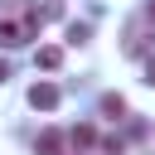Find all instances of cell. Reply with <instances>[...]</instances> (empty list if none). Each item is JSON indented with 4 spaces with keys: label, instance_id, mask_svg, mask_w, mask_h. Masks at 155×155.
Wrapping results in <instances>:
<instances>
[{
    "label": "cell",
    "instance_id": "obj_3",
    "mask_svg": "<svg viewBox=\"0 0 155 155\" xmlns=\"http://www.w3.org/2000/svg\"><path fill=\"white\" fill-rule=\"evenodd\" d=\"M63 140H68L63 131H44L39 136V155H63Z\"/></svg>",
    "mask_w": 155,
    "mask_h": 155
},
{
    "label": "cell",
    "instance_id": "obj_6",
    "mask_svg": "<svg viewBox=\"0 0 155 155\" xmlns=\"http://www.w3.org/2000/svg\"><path fill=\"white\" fill-rule=\"evenodd\" d=\"M68 140H73V145H92V140H97V131H92V126H73V131H68Z\"/></svg>",
    "mask_w": 155,
    "mask_h": 155
},
{
    "label": "cell",
    "instance_id": "obj_2",
    "mask_svg": "<svg viewBox=\"0 0 155 155\" xmlns=\"http://www.w3.org/2000/svg\"><path fill=\"white\" fill-rule=\"evenodd\" d=\"M29 107L53 111V107H58V87H53V82H34V87H29Z\"/></svg>",
    "mask_w": 155,
    "mask_h": 155
},
{
    "label": "cell",
    "instance_id": "obj_9",
    "mask_svg": "<svg viewBox=\"0 0 155 155\" xmlns=\"http://www.w3.org/2000/svg\"><path fill=\"white\" fill-rule=\"evenodd\" d=\"M5 78H10V63H5V58H0V82H5Z\"/></svg>",
    "mask_w": 155,
    "mask_h": 155
},
{
    "label": "cell",
    "instance_id": "obj_7",
    "mask_svg": "<svg viewBox=\"0 0 155 155\" xmlns=\"http://www.w3.org/2000/svg\"><path fill=\"white\" fill-rule=\"evenodd\" d=\"M87 34H92V29H87V24H68V44H82V39H87Z\"/></svg>",
    "mask_w": 155,
    "mask_h": 155
},
{
    "label": "cell",
    "instance_id": "obj_1",
    "mask_svg": "<svg viewBox=\"0 0 155 155\" xmlns=\"http://www.w3.org/2000/svg\"><path fill=\"white\" fill-rule=\"evenodd\" d=\"M39 10L29 5V0H0V44L5 48H19V44H29L34 34H39Z\"/></svg>",
    "mask_w": 155,
    "mask_h": 155
},
{
    "label": "cell",
    "instance_id": "obj_5",
    "mask_svg": "<svg viewBox=\"0 0 155 155\" xmlns=\"http://www.w3.org/2000/svg\"><path fill=\"white\" fill-rule=\"evenodd\" d=\"M58 63H63V48H53V44H44V48H39V68H48V73H53Z\"/></svg>",
    "mask_w": 155,
    "mask_h": 155
},
{
    "label": "cell",
    "instance_id": "obj_11",
    "mask_svg": "<svg viewBox=\"0 0 155 155\" xmlns=\"http://www.w3.org/2000/svg\"><path fill=\"white\" fill-rule=\"evenodd\" d=\"M145 73H150V82H155V58H150V63H145Z\"/></svg>",
    "mask_w": 155,
    "mask_h": 155
},
{
    "label": "cell",
    "instance_id": "obj_4",
    "mask_svg": "<svg viewBox=\"0 0 155 155\" xmlns=\"http://www.w3.org/2000/svg\"><path fill=\"white\" fill-rule=\"evenodd\" d=\"M102 116H111V121H116V116H126V97L107 92V97H102Z\"/></svg>",
    "mask_w": 155,
    "mask_h": 155
},
{
    "label": "cell",
    "instance_id": "obj_8",
    "mask_svg": "<svg viewBox=\"0 0 155 155\" xmlns=\"http://www.w3.org/2000/svg\"><path fill=\"white\" fill-rule=\"evenodd\" d=\"M102 155H126V145L121 140H102Z\"/></svg>",
    "mask_w": 155,
    "mask_h": 155
},
{
    "label": "cell",
    "instance_id": "obj_10",
    "mask_svg": "<svg viewBox=\"0 0 155 155\" xmlns=\"http://www.w3.org/2000/svg\"><path fill=\"white\" fill-rule=\"evenodd\" d=\"M145 19H150V24H155V0H150V5H145Z\"/></svg>",
    "mask_w": 155,
    "mask_h": 155
}]
</instances>
